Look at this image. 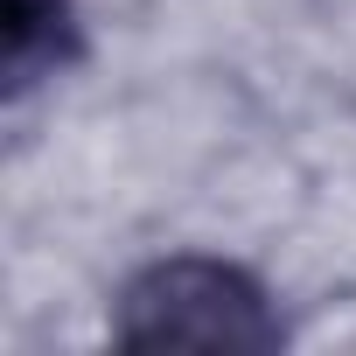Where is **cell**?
Masks as SVG:
<instances>
[{
    "label": "cell",
    "mask_w": 356,
    "mask_h": 356,
    "mask_svg": "<svg viewBox=\"0 0 356 356\" xmlns=\"http://www.w3.org/2000/svg\"><path fill=\"white\" fill-rule=\"evenodd\" d=\"M70 56H77L70 0H0V77H8V98H29Z\"/></svg>",
    "instance_id": "7a4b0ae2"
},
{
    "label": "cell",
    "mask_w": 356,
    "mask_h": 356,
    "mask_svg": "<svg viewBox=\"0 0 356 356\" xmlns=\"http://www.w3.org/2000/svg\"><path fill=\"white\" fill-rule=\"evenodd\" d=\"M112 335L126 349H273L280 314L245 266L182 252L126 280Z\"/></svg>",
    "instance_id": "6da1fadb"
}]
</instances>
